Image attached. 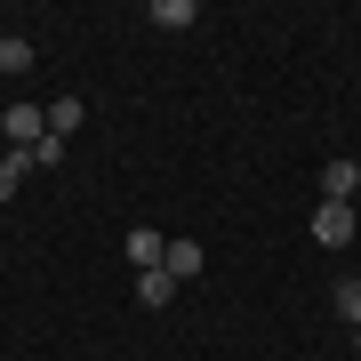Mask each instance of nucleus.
Returning a JSON list of instances; mask_svg holds the SVG:
<instances>
[{
  "label": "nucleus",
  "instance_id": "obj_1",
  "mask_svg": "<svg viewBox=\"0 0 361 361\" xmlns=\"http://www.w3.org/2000/svg\"><path fill=\"white\" fill-rule=\"evenodd\" d=\"M0 137H8V153H25V145H40V137H49V113H40L32 97H16L8 113H0Z\"/></svg>",
  "mask_w": 361,
  "mask_h": 361
},
{
  "label": "nucleus",
  "instance_id": "obj_2",
  "mask_svg": "<svg viewBox=\"0 0 361 361\" xmlns=\"http://www.w3.org/2000/svg\"><path fill=\"white\" fill-rule=\"evenodd\" d=\"M353 233H361V209L353 201H322V209H313V241H322V249H345Z\"/></svg>",
  "mask_w": 361,
  "mask_h": 361
},
{
  "label": "nucleus",
  "instance_id": "obj_3",
  "mask_svg": "<svg viewBox=\"0 0 361 361\" xmlns=\"http://www.w3.org/2000/svg\"><path fill=\"white\" fill-rule=\"evenodd\" d=\"M121 249H129V265H137V273H161V257H169V233L137 225V233H129V241H121Z\"/></svg>",
  "mask_w": 361,
  "mask_h": 361
},
{
  "label": "nucleus",
  "instance_id": "obj_4",
  "mask_svg": "<svg viewBox=\"0 0 361 361\" xmlns=\"http://www.w3.org/2000/svg\"><path fill=\"white\" fill-rule=\"evenodd\" d=\"M353 193H361V161L337 153V161L322 169V201H353Z\"/></svg>",
  "mask_w": 361,
  "mask_h": 361
},
{
  "label": "nucleus",
  "instance_id": "obj_5",
  "mask_svg": "<svg viewBox=\"0 0 361 361\" xmlns=\"http://www.w3.org/2000/svg\"><path fill=\"white\" fill-rule=\"evenodd\" d=\"M161 273H169V281H193V273H201V241H169Z\"/></svg>",
  "mask_w": 361,
  "mask_h": 361
},
{
  "label": "nucleus",
  "instance_id": "obj_6",
  "mask_svg": "<svg viewBox=\"0 0 361 361\" xmlns=\"http://www.w3.org/2000/svg\"><path fill=\"white\" fill-rule=\"evenodd\" d=\"M153 25L161 32H185V25H201V8H193V0H153Z\"/></svg>",
  "mask_w": 361,
  "mask_h": 361
},
{
  "label": "nucleus",
  "instance_id": "obj_7",
  "mask_svg": "<svg viewBox=\"0 0 361 361\" xmlns=\"http://www.w3.org/2000/svg\"><path fill=\"white\" fill-rule=\"evenodd\" d=\"M80 113H89L80 97H56V104H49V137H73V129H80Z\"/></svg>",
  "mask_w": 361,
  "mask_h": 361
},
{
  "label": "nucleus",
  "instance_id": "obj_8",
  "mask_svg": "<svg viewBox=\"0 0 361 361\" xmlns=\"http://www.w3.org/2000/svg\"><path fill=\"white\" fill-rule=\"evenodd\" d=\"M16 161H25V169H56V161H65V137H40V145H25Z\"/></svg>",
  "mask_w": 361,
  "mask_h": 361
},
{
  "label": "nucleus",
  "instance_id": "obj_9",
  "mask_svg": "<svg viewBox=\"0 0 361 361\" xmlns=\"http://www.w3.org/2000/svg\"><path fill=\"white\" fill-rule=\"evenodd\" d=\"M169 289H177L169 273H137V305H153V313H161V305H169Z\"/></svg>",
  "mask_w": 361,
  "mask_h": 361
},
{
  "label": "nucleus",
  "instance_id": "obj_10",
  "mask_svg": "<svg viewBox=\"0 0 361 361\" xmlns=\"http://www.w3.org/2000/svg\"><path fill=\"white\" fill-rule=\"evenodd\" d=\"M329 305H337V313H345V322L361 329V281H337V289H329Z\"/></svg>",
  "mask_w": 361,
  "mask_h": 361
},
{
  "label": "nucleus",
  "instance_id": "obj_11",
  "mask_svg": "<svg viewBox=\"0 0 361 361\" xmlns=\"http://www.w3.org/2000/svg\"><path fill=\"white\" fill-rule=\"evenodd\" d=\"M0 73H32V49H25V40H16V32L0 40Z\"/></svg>",
  "mask_w": 361,
  "mask_h": 361
},
{
  "label": "nucleus",
  "instance_id": "obj_12",
  "mask_svg": "<svg viewBox=\"0 0 361 361\" xmlns=\"http://www.w3.org/2000/svg\"><path fill=\"white\" fill-rule=\"evenodd\" d=\"M16 185H25V161H16V153H0V201H16Z\"/></svg>",
  "mask_w": 361,
  "mask_h": 361
},
{
  "label": "nucleus",
  "instance_id": "obj_13",
  "mask_svg": "<svg viewBox=\"0 0 361 361\" xmlns=\"http://www.w3.org/2000/svg\"><path fill=\"white\" fill-rule=\"evenodd\" d=\"M353 345H361V329H353Z\"/></svg>",
  "mask_w": 361,
  "mask_h": 361
},
{
  "label": "nucleus",
  "instance_id": "obj_14",
  "mask_svg": "<svg viewBox=\"0 0 361 361\" xmlns=\"http://www.w3.org/2000/svg\"><path fill=\"white\" fill-rule=\"evenodd\" d=\"M0 40H8V32H0Z\"/></svg>",
  "mask_w": 361,
  "mask_h": 361
}]
</instances>
